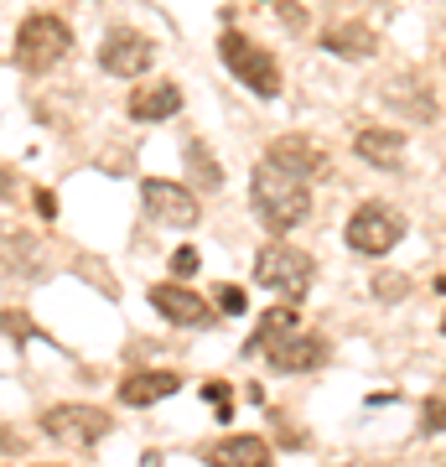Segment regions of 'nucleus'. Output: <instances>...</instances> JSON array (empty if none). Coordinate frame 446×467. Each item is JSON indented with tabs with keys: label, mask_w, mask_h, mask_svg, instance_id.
<instances>
[{
	"label": "nucleus",
	"mask_w": 446,
	"mask_h": 467,
	"mask_svg": "<svg viewBox=\"0 0 446 467\" xmlns=\"http://www.w3.org/2000/svg\"><path fill=\"white\" fill-rule=\"evenodd\" d=\"M171 275H177V281L198 275V250H177V254H171Z\"/></svg>",
	"instance_id": "nucleus-23"
},
{
	"label": "nucleus",
	"mask_w": 446,
	"mask_h": 467,
	"mask_svg": "<svg viewBox=\"0 0 446 467\" xmlns=\"http://www.w3.org/2000/svg\"><path fill=\"white\" fill-rule=\"evenodd\" d=\"M322 47L337 52V57H347V63H364V57L379 52V32H374L368 21H337V26L322 32Z\"/></svg>",
	"instance_id": "nucleus-13"
},
{
	"label": "nucleus",
	"mask_w": 446,
	"mask_h": 467,
	"mask_svg": "<svg viewBox=\"0 0 446 467\" xmlns=\"http://www.w3.org/2000/svg\"><path fill=\"white\" fill-rule=\"evenodd\" d=\"M177 109H182V88H177V84H156V88H140V94H130V119H140V125L171 119Z\"/></svg>",
	"instance_id": "nucleus-16"
},
{
	"label": "nucleus",
	"mask_w": 446,
	"mask_h": 467,
	"mask_svg": "<svg viewBox=\"0 0 446 467\" xmlns=\"http://www.w3.org/2000/svg\"><path fill=\"white\" fill-rule=\"evenodd\" d=\"M218 57H223V67H229L244 88H254L260 99H275V94H281V67H275V57H270L260 42H249L244 32H223Z\"/></svg>",
	"instance_id": "nucleus-3"
},
{
	"label": "nucleus",
	"mask_w": 446,
	"mask_h": 467,
	"mask_svg": "<svg viewBox=\"0 0 446 467\" xmlns=\"http://www.w3.org/2000/svg\"><path fill=\"white\" fill-rule=\"evenodd\" d=\"M0 270H11V275H42V250H36V239H21V234H11V239H0Z\"/></svg>",
	"instance_id": "nucleus-18"
},
{
	"label": "nucleus",
	"mask_w": 446,
	"mask_h": 467,
	"mask_svg": "<svg viewBox=\"0 0 446 467\" xmlns=\"http://www.w3.org/2000/svg\"><path fill=\"white\" fill-rule=\"evenodd\" d=\"M67 47H73V32L63 26V16H52V11H32V16L21 21L16 32V67L26 73H47L52 63H63Z\"/></svg>",
	"instance_id": "nucleus-2"
},
{
	"label": "nucleus",
	"mask_w": 446,
	"mask_h": 467,
	"mask_svg": "<svg viewBox=\"0 0 446 467\" xmlns=\"http://www.w3.org/2000/svg\"><path fill=\"white\" fill-rule=\"evenodd\" d=\"M187 167H192V177H198L202 187H218V182H223V167H218L213 156L202 150V140H187Z\"/></svg>",
	"instance_id": "nucleus-20"
},
{
	"label": "nucleus",
	"mask_w": 446,
	"mask_h": 467,
	"mask_svg": "<svg viewBox=\"0 0 446 467\" xmlns=\"http://www.w3.org/2000/svg\"><path fill=\"white\" fill-rule=\"evenodd\" d=\"M171 389H182V379H177L171 368H146V374H125V384H119V400L135 405V410H146V405L166 400Z\"/></svg>",
	"instance_id": "nucleus-14"
},
{
	"label": "nucleus",
	"mask_w": 446,
	"mask_h": 467,
	"mask_svg": "<svg viewBox=\"0 0 446 467\" xmlns=\"http://www.w3.org/2000/svg\"><path fill=\"white\" fill-rule=\"evenodd\" d=\"M296 333V306H270L260 322H254V333H249L244 353H264V348H275L281 337Z\"/></svg>",
	"instance_id": "nucleus-17"
},
{
	"label": "nucleus",
	"mask_w": 446,
	"mask_h": 467,
	"mask_svg": "<svg viewBox=\"0 0 446 467\" xmlns=\"http://www.w3.org/2000/svg\"><path fill=\"white\" fill-rule=\"evenodd\" d=\"M36 213L52 218V213H57V198H52V192H36Z\"/></svg>",
	"instance_id": "nucleus-25"
},
{
	"label": "nucleus",
	"mask_w": 446,
	"mask_h": 467,
	"mask_svg": "<svg viewBox=\"0 0 446 467\" xmlns=\"http://www.w3.org/2000/svg\"><path fill=\"white\" fill-rule=\"evenodd\" d=\"M405 135L399 130H379V125H368V130L353 135V156L358 161H368V167H379V171H399L405 167Z\"/></svg>",
	"instance_id": "nucleus-11"
},
{
	"label": "nucleus",
	"mask_w": 446,
	"mask_h": 467,
	"mask_svg": "<svg viewBox=\"0 0 446 467\" xmlns=\"http://www.w3.org/2000/svg\"><path fill=\"white\" fill-rule=\"evenodd\" d=\"M254 281L270 291H306L312 281V254H301L296 244H264L254 254Z\"/></svg>",
	"instance_id": "nucleus-5"
},
{
	"label": "nucleus",
	"mask_w": 446,
	"mask_h": 467,
	"mask_svg": "<svg viewBox=\"0 0 446 467\" xmlns=\"http://www.w3.org/2000/svg\"><path fill=\"white\" fill-rule=\"evenodd\" d=\"M42 431L63 436V441H99V436L115 431V416L99 405H52L42 416Z\"/></svg>",
	"instance_id": "nucleus-8"
},
{
	"label": "nucleus",
	"mask_w": 446,
	"mask_h": 467,
	"mask_svg": "<svg viewBox=\"0 0 446 467\" xmlns=\"http://www.w3.org/2000/svg\"><path fill=\"white\" fill-rule=\"evenodd\" d=\"M150 306H156L166 322H177V327H208V322H213V306L202 296H192L187 285H156V291H150Z\"/></svg>",
	"instance_id": "nucleus-10"
},
{
	"label": "nucleus",
	"mask_w": 446,
	"mask_h": 467,
	"mask_svg": "<svg viewBox=\"0 0 446 467\" xmlns=\"http://www.w3.org/2000/svg\"><path fill=\"white\" fill-rule=\"evenodd\" d=\"M150 63H156L150 36L130 32V26H115V32L99 42V67L109 73V78H140Z\"/></svg>",
	"instance_id": "nucleus-6"
},
{
	"label": "nucleus",
	"mask_w": 446,
	"mask_h": 467,
	"mask_svg": "<svg viewBox=\"0 0 446 467\" xmlns=\"http://www.w3.org/2000/svg\"><path fill=\"white\" fill-rule=\"evenodd\" d=\"M275 167H285V171H296V177H306V182H316V177H327V156L306 140V135H281L275 146L264 150Z\"/></svg>",
	"instance_id": "nucleus-12"
},
{
	"label": "nucleus",
	"mask_w": 446,
	"mask_h": 467,
	"mask_svg": "<svg viewBox=\"0 0 446 467\" xmlns=\"http://www.w3.org/2000/svg\"><path fill=\"white\" fill-rule=\"evenodd\" d=\"M441 333H446V312H441Z\"/></svg>",
	"instance_id": "nucleus-27"
},
{
	"label": "nucleus",
	"mask_w": 446,
	"mask_h": 467,
	"mask_svg": "<svg viewBox=\"0 0 446 467\" xmlns=\"http://www.w3.org/2000/svg\"><path fill=\"white\" fill-rule=\"evenodd\" d=\"M202 400H208V405H218V416L229 420V410H233V405H229V384H223V379H208V384H202Z\"/></svg>",
	"instance_id": "nucleus-21"
},
{
	"label": "nucleus",
	"mask_w": 446,
	"mask_h": 467,
	"mask_svg": "<svg viewBox=\"0 0 446 467\" xmlns=\"http://www.w3.org/2000/svg\"><path fill=\"white\" fill-rule=\"evenodd\" d=\"M218 306H223L229 317H239V312H244V291H239V285H218Z\"/></svg>",
	"instance_id": "nucleus-24"
},
{
	"label": "nucleus",
	"mask_w": 446,
	"mask_h": 467,
	"mask_svg": "<svg viewBox=\"0 0 446 467\" xmlns=\"http://www.w3.org/2000/svg\"><path fill=\"white\" fill-rule=\"evenodd\" d=\"M249 202L264 218V229L285 234V229H296V223H306V213H312V182L296 177V171L275 167L264 156L260 167H254V177H249Z\"/></svg>",
	"instance_id": "nucleus-1"
},
{
	"label": "nucleus",
	"mask_w": 446,
	"mask_h": 467,
	"mask_svg": "<svg viewBox=\"0 0 446 467\" xmlns=\"http://www.w3.org/2000/svg\"><path fill=\"white\" fill-rule=\"evenodd\" d=\"M420 431H426V436L446 431V400H441V395H436V400H426V420H420Z\"/></svg>",
	"instance_id": "nucleus-22"
},
{
	"label": "nucleus",
	"mask_w": 446,
	"mask_h": 467,
	"mask_svg": "<svg viewBox=\"0 0 446 467\" xmlns=\"http://www.w3.org/2000/svg\"><path fill=\"white\" fill-rule=\"evenodd\" d=\"M264 358H270L275 374H306V368H316L322 358H327V337L291 333V337H281L275 348H264Z\"/></svg>",
	"instance_id": "nucleus-9"
},
{
	"label": "nucleus",
	"mask_w": 446,
	"mask_h": 467,
	"mask_svg": "<svg viewBox=\"0 0 446 467\" xmlns=\"http://www.w3.org/2000/svg\"><path fill=\"white\" fill-rule=\"evenodd\" d=\"M208 467H270V447L260 436H223L208 451Z\"/></svg>",
	"instance_id": "nucleus-15"
},
{
	"label": "nucleus",
	"mask_w": 446,
	"mask_h": 467,
	"mask_svg": "<svg viewBox=\"0 0 446 467\" xmlns=\"http://www.w3.org/2000/svg\"><path fill=\"white\" fill-rule=\"evenodd\" d=\"M140 202L156 223H171V229H192L198 223V198L187 192L182 182H166V177H146L140 182Z\"/></svg>",
	"instance_id": "nucleus-7"
},
{
	"label": "nucleus",
	"mask_w": 446,
	"mask_h": 467,
	"mask_svg": "<svg viewBox=\"0 0 446 467\" xmlns=\"http://www.w3.org/2000/svg\"><path fill=\"white\" fill-rule=\"evenodd\" d=\"M347 250L358 254H389L405 239V213L399 208H389V202H364V208H353V218H347Z\"/></svg>",
	"instance_id": "nucleus-4"
},
{
	"label": "nucleus",
	"mask_w": 446,
	"mask_h": 467,
	"mask_svg": "<svg viewBox=\"0 0 446 467\" xmlns=\"http://www.w3.org/2000/svg\"><path fill=\"white\" fill-rule=\"evenodd\" d=\"M395 94H399V99H389V104H395V109H405V115H410V119H426V125H430V119H436V104H430L426 84L415 88L410 78H405V84H395Z\"/></svg>",
	"instance_id": "nucleus-19"
},
{
	"label": "nucleus",
	"mask_w": 446,
	"mask_h": 467,
	"mask_svg": "<svg viewBox=\"0 0 446 467\" xmlns=\"http://www.w3.org/2000/svg\"><path fill=\"white\" fill-rule=\"evenodd\" d=\"M11 187H16V177H11V171L0 167V192H5V198H11Z\"/></svg>",
	"instance_id": "nucleus-26"
}]
</instances>
